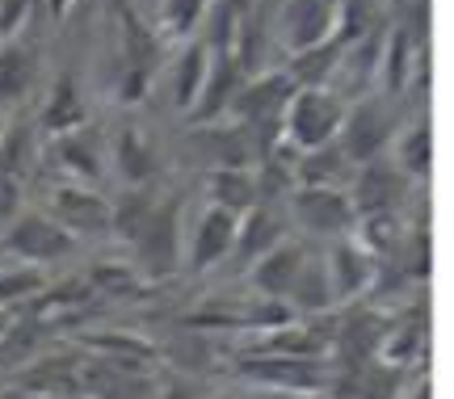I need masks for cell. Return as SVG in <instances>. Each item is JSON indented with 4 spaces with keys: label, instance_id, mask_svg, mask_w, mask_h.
I'll return each instance as SVG.
<instances>
[{
    "label": "cell",
    "instance_id": "obj_2",
    "mask_svg": "<svg viewBox=\"0 0 454 399\" xmlns=\"http://www.w3.org/2000/svg\"><path fill=\"white\" fill-rule=\"evenodd\" d=\"M395 135H400V118L387 101L383 97H357L354 106H345L337 144L354 164H371V160H383Z\"/></svg>",
    "mask_w": 454,
    "mask_h": 399
},
{
    "label": "cell",
    "instance_id": "obj_26",
    "mask_svg": "<svg viewBox=\"0 0 454 399\" xmlns=\"http://www.w3.org/2000/svg\"><path fill=\"white\" fill-rule=\"evenodd\" d=\"M38 84V51L21 38L0 43V101H21Z\"/></svg>",
    "mask_w": 454,
    "mask_h": 399
},
{
    "label": "cell",
    "instance_id": "obj_25",
    "mask_svg": "<svg viewBox=\"0 0 454 399\" xmlns=\"http://www.w3.org/2000/svg\"><path fill=\"white\" fill-rule=\"evenodd\" d=\"M114 168L127 185H152L160 173V156L135 127H122L114 139Z\"/></svg>",
    "mask_w": 454,
    "mask_h": 399
},
{
    "label": "cell",
    "instance_id": "obj_8",
    "mask_svg": "<svg viewBox=\"0 0 454 399\" xmlns=\"http://www.w3.org/2000/svg\"><path fill=\"white\" fill-rule=\"evenodd\" d=\"M328 273V286L337 303H362L379 278V256H371L354 236L328 239V253L320 256Z\"/></svg>",
    "mask_w": 454,
    "mask_h": 399
},
{
    "label": "cell",
    "instance_id": "obj_36",
    "mask_svg": "<svg viewBox=\"0 0 454 399\" xmlns=\"http://www.w3.org/2000/svg\"><path fill=\"white\" fill-rule=\"evenodd\" d=\"M223 4L240 17V21H253V9H257V0H223Z\"/></svg>",
    "mask_w": 454,
    "mask_h": 399
},
{
    "label": "cell",
    "instance_id": "obj_18",
    "mask_svg": "<svg viewBox=\"0 0 454 399\" xmlns=\"http://www.w3.org/2000/svg\"><path fill=\"white\" fill-rule=\"evenodd\" d=\"M354 160L340 152V144L311 147V152H294V185H316V190H345L354 176Z\"/></svg>",
    "mask_w": 454,
    "mask_h": 399
},
{
    "label": "cell",
    "instance_id": "obj_37",
    "mask_svg": "<svg viewBox=\"0 0 454 399\" xmlns=\"http://www.w3.org/2000/svg\"><path fill=\"white\" fill-rule=\"evenodd\" d=\"M429 395H434V391H429V379H421V383L412 387V391H408L404 399H429Z\"/></svg>",
    "mask_w": 454,
    "mask_h": 399
},
{
    "label": "cell",
    "instance_id": "obj_4",
    "mask_svg": "<svg viewBox=\"0 0 454 399\" xmlns=\"http://www.w3.org/2000/svg\"><path fill=\"white\" fill-rule=\"evenodd\" d=\"M81 248V239L67 236L64 227L47 219L43 210H21L13 223L0 231V256H13V261H26V265H55V261H67V256Z\"/></svg>",
    "mask_w": 454,
    "mask_h": 399
},
{
    "label": "cell",
    "instance_id": "obj_3",
    "mask_svg": "<svg viewBox=\"0 0 454 399\" xmlns=\"http://www.w3.org/2000/svg\"><path fill=\"white\" fill-rule=\"evenodd\" d=\"M244 383L265 387V391H286V395H325L328 370L325 357H282V353H248L236 366Z\"/></svg>",
    "mask_w": 454,
    "mask_h": 399
},
{
    "label": "cell",
    "instance_id": "obj_33",
    "mask_svg": "<svg viewBox=\"0 0 454 399\" xmlns=\"http://www.w3.org/2000/svg\"><path fill=\"white\" fill-rule=\"evenodd\" d=\"M34 0H0V43L17 38V30L30 21Z\"/></svg>",
    "mask_w": 454,
    "mask_h": 399
},
{
    "label": "cell",
    "instance_id": "obj_19",
    "mask_svg": "<svg viewBox=\"0 0 454 399\" xmlns=\"http://www.w3.org/2000/svg\"><path fill=\"white\" fill-rule=\"evenodd\" d=\"M84 122H89V106H84V93L81 84L67 76H55L47 89V101H43V113H38V127H43V135L47 139H55V135H67V130H81Z\"/></svg>",
    "mask_w": 454,
    "mask_h": 399
},
{
    "label": "cell",
    "instance_id": "obj_9",
    "mask_svg": "<svg viewBox=\"0 0 454 399\" xmlns=\"http://www.w3.org/2000/svg\"><path fill=\"white\" fill-rule=\"evenodd\" d=\"M294 97V84L282 67H270V72H248L244 84L231 97V122L240 127H257V122H278L286 101Z\"/></svg>",
    "mask_w": 454,
    "mask_h": 399
},
{
    "label": "cell",
    "instance_id": "obj_35",
    "mask_svg": "<svg viewBox=\"0 0 454 399\" xmlns=\"http://www.w3.org/2000/svg\"><path fill=\"white\" fill-rule=\"evenodd\" d=\"M160 399H198V391L190 383H177V379H173V383L160 391Z\"/></svg>",
    "mask_w": 454,
    "mask_h": 399
},
{
    "label": "cell",
    "instance_id": "obj_15",
    "mask_svg": "<svg viewBox=\"0 0 454 399\" xmlns=\"http://www.w3.org/2000/svg\"><path fill=\"white\" fill-rule=\"evenodd\" d=\"M278 26H282V43L291 55L308 51L337 34V0H286Z\"/></svg>",
    "mask_w": 454,
    "mask_h": 399
},
{
    "label": "cell",
    "instance_id": "obj_40",
    "mask_svg": "<svg viewBox=\"0 0 454 399\" xmlns=\"http://www.w3.org/2000/svg\"><path fill=\"white\" fill-rule=\"evenodd\" d=\"M0 261H4V256H0Z\"/></svg>",
    "mask_w": 454,
    "mask_h": 399
},
{
    "label": "cell",
    "instance_id": "obj_23",
    "mask_svg": "<svg viewBox=\"0 0 454 399\" xmlns=\"http://www.w3.org/2000/svg\"><path fill=\"white\" fill-rule=\"evenodd\" d=\"M156 207H160V193L152 190V185H127L110 202V236H118L122 244H135V239L144 236V227Z\"/></svg>",
    "mask_w": 454,
    "mask_h": 399
},
{
    "label": "cell",
    "instance_id": "obj_20",
    "mask_svg": "<svg viewBox=\"0 0 454 399\" xmlns=\"http://www.w3.org/2000/svg\"><path fill=\"white\" fill-rule=\"evenodd\" d=\"M17 387L26 395H43V399L81 395V357H38L34 366L17 374Z\"/></svg>",
    "mask_w": 454,
    "mask_h": 399
},
{
    "label": "cell",
    "instance_id": "obj_27",
    "mask_svg": "<svg viewBox=\"0 0 454 399\" xmlns=\"http://www.w3.org/2000/svg\"><path fill=\"white\" fill-rule=\"evenodd\" d=\"M207 207H219L227 215H244L257 207L253 168H207Z\"/></svg>",
    "mask_w": 454,
    "mask_h": 399
},
{
    "label": "cell",
    "instance_id": "obj_22",
    "mask_svg": "<svg viewBox=\"0 0 454 399\" xmlns=\"http://www.w3.org/2000/svg\"><path fill=\"white\" fill-rule=\"evenodd\" d=\"M282 303L294 311V319L328 316V311L337 307V299H333V286H328L325 261L308 256V261H303V270H299V278L291 282V290H286V299H282Z\"/></svg>",
    "mask_w": 454,
    "mask_h": 399
},
{
    "label": "cell",
    "instance_id": "obj_24",
    "mask_svg": "<svg viewBox=\"0 0 454 399\" xmlns=\"http://www.w3.org/2000/svg\"><path fill=\"white\" fill-rule=\"evenodd\" d=\"M207 64H211V47L202 38H185V47L177 51L173 59V72H168V97L181 113H190L198 89H202V76H207Z\"/></svg>",
    "mask_w": 454,
    "mask_h": 399
},
{
    "label": "cell",
    "instance_id": "obj_38",
    "mask_svg": "<svg viewBox=\"0 0 454 399\" xmlns=\"http://www.w3.org/2000/svg\"><path fill=\"white\" fill-rule=\"evenodd\" d=\"M13 316H17V311H9V307H0V336L9 332V324H13Z\"/></svg>",
    "mask_w": 454,
    "mask_h": 399
},
{
    "label": "cell",
    "instance_id": "obj_6",
    "mask_svg": "<svg viewBox=\"0 0 454 399\" xmlns=\"http://www.w3.org/2000/svg\"><path fill=\"white\" fill-rule=\"evenodd\" d=\"M47 219L64 227L67 236H110V198L98 185L55 181L47 190Z\"/></svg>",
    "mask_w": 454,
    "mask_h": 399
},
{
    "label": "cell",
    "instance_id": "obj_34",
    "mask_svg": "<svg viewBox=\"0 0 454 399\" xmlns=\"http://www.w3.org/2000/svg\"><path fill=\"white\" fill-rule=\"evenodd\" d=\"M21 215V181L17 176H0V231Z\"/></svg>",
    "mask_w": 454,
    "mask_h": 399
},
{
    "label": "cell",
    "instance_id": "obj_7",
    "mask_svg": "<svg viewBox=\"0 0 454 399\" xmlns=\"http://www.w3.org/2000/svg\"><path fill=\"white\" fill-rule=\"evenodd\" d=\"M291 215L303 236L316 239H345L357 223V210L349 202V190H316V185H294Z\"/></svg>",
    "mask_w": 454,
    "mask_h": 399
},
{
    "label": "cell",
    "instance_id": "obj_30",
    "mask_svg": "<svg viewBox=\"0 0 454 399\" xmlns=\"http://www.w3.org/2000/svg\"><path fill=\"white\" fill-rule=\"evenodd\" d=\"M34 156H38V139L30 127H0V176H21L30 173Z\"/></svg>",
    "mask_w": 454,
    "mask_h": 399
},
{
    "label": "cell",
    "instance_id": "obj_29",
    "mask_svg": "<svg viewBox=\"0 0 454 399\" xmlns=\"http://www.w3.org/2000/svg\"><path fill=\"white\" fill-rule=\"evenodd\" d=\"M43 290H47V270L26 261H0V307L26 311Z\"/></svg>",
    "mask_w": 454,
    "mask_h": 399
},
{
    "label": "cell",
    "instance_id": "obj_17",
    "mask_svg": "<svg viewBox=\"0 0 454 399\" xmlns=\"http://www.w3.org/2000/svg\"><path fill=\"white\" fill-rule=\"evenodd\" d=\"M308 256H311V248L303 239L286 236L282 244H274V248L248 270V282H253V290L265 294V299H286V290H291V282L299 278V270H303Z\"/></svg>",
    "mask_w": 454,
    "mask_h": 399
},
{
    "label": "cell",
    "instance_id": "obj_13",
    "mask_svg": "<svg viewBox=\"0 0 454 399\" xmlns=\"http://www.w3.org/2000/svg\"><path fill=\"white\" fill-rule=\"evenodd\" d=\"M190 147H194L198 164H207V168H253L257 164V144H253V135L240 122H207V127H194Z\"/></svg>",
    "mask_w": 454,
    "mask_h": 399
},
{
    "label": "cell",
    "instance_id": "obj_16",
    "mask_svg": "<svg viewBox=\"0 0 454 399\" xmlns=\"http://www.w3.org/2000/svg\"><path fill=\"white\" fill-rule=\"evenodd\" d=\"M51 160H55V168L64 181H76V185H98L101 176H106V156H101V144L98 135L89 127L81 130H67V135H55L47 144Z\"/></svg>",
    "mask_w": 454,
    "mask_h": 399
},
{
    "label": "cell",
    "instance_id": "obj_32",
    "mask_svg": "<svg viewBox=\"0 0 454 399\" xmlns=\"http://www.w3.org/2000/svg\"><path fill=\"white\" fill-rule=\"evenodd\" d=\"M211 0H160V34L168 38H194V30L207 17Z\"/></svg>",
    "mask_w": 454,
    "mask_h": 399
},
{
    "label": "cell",
    "instance_id": "obj_1",
    "mask_svg": "<svg viewBox=\"0 0 454 399\" xmlns=\"http://www.w3.org/2000/svg\"><path fill=\"white\" fill-rule=\"evenodd\" d=\"M345 106L333 89H294V97L282 110V144L291 152H311L337 139Z\"/></svg>",
    "mask_w": 454,
    "mask_h": 399
},
{
    "label": "cell",
    "instance_id": "obj_12",
    "mask_svg": "<svg viewBox=\"0 0 454 399\" xmlns=\"http://www.w3.org/2000/svg\"><path fill=\"white\" fill-rule=\"evenodd\" d=\"M240 59L231 51H211V64H207V76H202V89H198L194 106H190V122L194 127H207V122H223L227 110H231V97L244 84Z\"/></svg>",
    "mask_w": 454,
    "mask_h": 399
},
{
    "label": "cell",
    "instance_id": "obj_10",
    "mask_svg": "<svg viewBox=\"0 0 454 399\" xmlns=\"http://www.w3.org/2000/svg\"><path fill=\"white\" fill-rule=\"evenodd\" d=\"M412 176L400 173L391 160H371V164H357L349 176V202L357 215H371V210H400L408 193H412Z\"/></svg>",
    "mask_w": 454,
    "mask_h": 399
},
{
    "label": "cell",
    "instance_id": "obj_28",
    "mask_svg": "<svg viewBox=\"0 0 454 399\" xmlns=\"http://www.w3.org/2000/svg\"><path fill=\"white\" fill-rule=\"evenodd\" d=\"M391 164L408 173L412 181H425L434 173V135H429V122H412L408 130H400L391 139Z\"/></svg>",
    "mask_w": 454,
    "mask_h": 399
},
{
    "label": "cell",
    "instance_id": "obj_31",
    "mask_svg": "<svg viewBox=\"0 0 454 399\" xmlns=\"http://www.w3.org/2000/svg\"><path fill=\"white\" fill-rule=\"evenodd\" d=\"M84 282L93 286L98 299H127L135 290H144V278H139L135 265H110V261L93 265V270L84 273Z\"/></svg>",
    "mask_w": 454,
    "mask_h": 399
},
{
    "label": "cell",
    "instance_id": "obj_14",
    "mask_svg": "<svg viewBox=\"0 0 454 399\" xmlns=\"http://www.w3.org/2000/svg\"><path fill=\"white\" fill-rule=\"evenodd\" d=\"M282 239H286L282 215H278L274 207L257 202L253 210H244L240 223H236V239H231L227 265H231V270H240V273H248V270H253V265L261 261V256L270 253L274 244H282Z\"/></svg>",
    "mask_w": 454,
    "mask_h": 399
},
{
    "label": "cell",
    "instance_id": "obj_11",
    "mask_svg": "<svg viewBox=\"0 0 454 399\" xmlns=\"http://www.w3.org/2000/svg\"><path fill=\"white\" fill-rule=\"evenodd\" d=\"M236 223L240 215H227L219 207H202V215L190 227V239H185V270L190 273H211L219 265H227V253H231V239H236Z\"/></svg>",
    "mask_w": 454,
    "mask_h": 399
},
{
    "label": "cell",
    "instance_id": "obj_39",
    "mask_svg": "<svg viewBox=\"0 0 454 399\" xmlns=\"http://www.w3.org/2000/svg\"><path fill=\"white\" fill-rule=\"evenodd\" d=\"M26 399H43V395H26Z\"/></svg>",
    "mask_w": 454,
    "mask_h": 399
},
{
    "label": "cell",
    "instance_id": "obj_5",
    "mask_svg": "<svg viewBox=\"0 0 454 399\" xmlns=\"http://www.w3.org/2000/svg\"><path fill=\"white\" fill-rule=\"evenodd\" d=\"M135 248V270L147 282H164L181 270V202L177 198H160V207L152 210L144 236L130 244Z\"/></svg>",
    "mask_w": 454,
    "mask_h": 399
},
{
    "label": "cell",
    "instance_id": "obj_21",
    "mask_svg": "<svg viewBox=\"0 0 454 399\" xmlns=\"http://www.w3.org/2000/svg\"><path fill=\"white\" fill-rule=\"evenodd\" d=\"M340 55H345V47H340L337 38H325V43H316V47H308V51H294L282 72L291 76L294 89H333Z\"/></svg>",
    "mask_w": 454,
    "mask_h": 399
}]
</instances>
